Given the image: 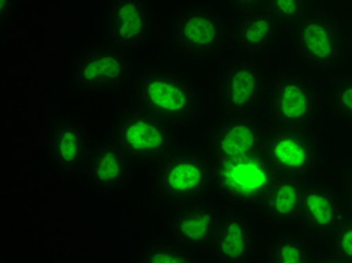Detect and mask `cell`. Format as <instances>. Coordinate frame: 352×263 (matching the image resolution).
<instances>
[{"instance_id":"obj_1","label":"cell","mask_w":352,"mask_h":263,"mask_svg":"<svg viewBox=\"0 0 352 263\" xmlns=\"http://www.w3.org/2000/svg\"><path fill=\"white\" fill-rule=\"evenodd\" d=\"M135 106L162 117L173 128L195 124L202 115L204 98L196 84L172 67H149L133 82Z\"/></svg>"},{"instance_id":"obj_2","label":"cell","mask_w":352,"mask_h":263,"mask_svg":"<svg viewBox=\"0 0 352 263\" xmlns=\"http://www.w3.org/2000/svg\"><path fill=\"white\" fill-rule=\"evenodd\" d=\"M287 34L295 58L314 73L334 76L351 59L346 25L328 5L310 8Z\"/></svg>"},{"instance_id":"obj_3","label":"cell","mask_w":352,"mask_h":263,"mask_svg":"<svg viewBox=\"0 0 352 263\" xmlns=\"http://www.w3.org/2000/svg\"><path fill=\"white\" fill-rule=\"evenodd\" d=\"M154 193L169 206L206 201L214 193V164L204 149L178 146L157 163Z\"/></svg>"},{"instance_id":"obj_4","label":"cell","mask_w":352,"mask_h":263,"mask_svg":"<svg viewBox=\"0 0 352 263\" xmlns=\"http://www.w3.org/2000/svg\"><path fill=\"white\" fill-rule=\"evenodd\" d=\"M107 139L142 164H157L179 146L173 126L139 106L118 111L109 124Z\"/></svg>"},{"instance_id":"obj_5","label":"cell","mask_w":352,"mask_h":263,"mask_svg":"<svg viewBox=\"0 0 352 263\" xmlns=\"http://www.w3.org/2000/svg\"><path fill=\"white\" fill-rule=\"evenodd\" d=\"M267 107L280 125L314 128L325 110V93L304 71L278 69L270 77Z\"/></svg>"},{"instance_id":"obj_6","label":"cell","mask_w":352,"mask_h":263,"mask_svg":"<svg viewBox=\"0 0 352 263\" xmlns=\"http://www.w3.org/2000/svg\"><path fill=\"white\" fill-rule=\"evenodd\" d=\"M212 164L214 193L228 206L244 212H259L263 198L278 176L263 152Z\"/></svg>"},{"instance_id":"obj_7","label":"cell","mask_w":352,"mask_h":263,"mask_svg":"<svg viewBox=\"0 0 352 263\" xmlns=\"http://www.w3.org/2000/svg\"><path fill=\"white\" fill-rule=\"evenodd\" d=\"M169 39L173 50L184 58L210 60L230 44V25L215 8L190 6L170 23Z\"/></svg>"},{"instance_id":"obj_8","label":"cell","mask_w":352,"mask_h":263,"mask_svg":"<svg viewBox=\"0 0 352 263\" xmlns=\"http://www.w3.org/2000/svg\"><path fill=\"white\" fill-rule=\"evenodd\" d=\"M273 119L268 107L252 115H221L206 130L204 150L212 161L261 154L273 130Z\"/></svg>"},{"instance_id":"obj_9","label":"cell","mask_w":352,"mask_h":263,"mask_svg":"<svg viewBox=\"0 0 352 263\" xmlns=\"http://www.w3.org/2000/svg\"><path fill=\"white\" fill-rule=\"evenodd\" d=\"M263 155L278 176L314 181L324 167V149L314 128L280 125L268 134Z\"/></svg>"},{"instance_id":"obj_10","label":"cell","mask_w":352,"mask_h":263,"mask_svg":"<svg viewBox=\"0 0 352 263\" xmlns=\"http://www.w3.org/2000/svg\"><path fill=\"white\" fill-rule=\"evenodd\" d=\"M270 76L258 58H236L220 69L215 104L221 115H252L267 108Z\"/></svg>"},{"instance_id":"obj_11","label":"cell","mask_w":352,"mask_h":263,"mask_svg":"<svg viewBox=\"0 0 352 263\" xmlns=\"http://www.w3.org/2000/svg\"><path fill=\"white\" fill-rule=\"evenodd\" d=\"M131 65L125 50L111 43L95 44L80 53L73 65V83L83 92H113L128 83Z\"/></svg>"},{"instance_id":"obj_12","label":"cell","mask_w":352,"mask_h":263,"mask_svg":"<svg viewBox=\"0 0 352 263\" xmlns=\"http://www.w3.org/2000/svg\"><path fill=\"white\" fill-rule=\"evenodd\" d=\"M346 215L338 187L319 178L304 184L300 225L315 241L330 236Z\"/></svg>"},{"instance_id":"obj_13","label":"cell","mask_w":352,"mask_h":263,"mask_svg":"<svg viewBox=\"0 0 352 263\" xmlns=\"http://www.w3.org/2000/svg\"><path fill=\"white\" fill-rule=\"evenodd\" d=\"M223 209L208 201L175 206L169 220L173 241L190 251L210 249L217 235Z\"/></svg>"},{"instance_id":"obj_14","label":"cell","mask_w":352,"mask_h":263,"mask_svg":"<svg viewBox=\"0 0 352 263\" xmlns=\"http://www.w3.org/2000/svg\"><path fill=\"white\" fill-rule=\"evenodd\" d=\"M212 258L226 263L253 262L258 256L259 235L245 212L226 206L221 221L210 247Z\"/></svg>"},{"instance_id":"obj_15","label":"cell","mask_w":352,"mask_h":263,"mask_svg":"<svg viewBox=\"0 0 352 263\" xmlns=\"http://www.w3.org/2000/svg\"><path fill=\"white\" fill-rule=\"evenodd\" d=\"M106 21L110 43L122 50H134L145 44L155 23L148 0H111Z\"/></svg>"},{"instance_id":"obj_16","label":"cell","mask_w":352,"mask_h":263,"mask_svg":"<svg viewBox=\"0 0 352 263\" xmlns=\"http://www.w3.org/2000/svg\"><path fill=\"white\" fill-rule=\"evenodd\" d=\"M287 27L265 10L236 15L230 26V44L249 58H261L280 44Z\"/></svg>"},{"instance_id":"obj_17","label":"cell","mask_w":352,"mask_h":263,"mask_svg":"<svg viewBox=\"0 0 352 263\" xmlns=\"http://www.w3.org/2000/svg\"><path fill=\"white\" fill-rule=\"evenodd\" d=\"M92 152L85 128L73 117H58L49 135V154L53 164L63 174L86 169Z\"/></svg>"},{"instance_id":"obj_18","label":"cell","mask_w":352,"mask_h":263,"mask_svg":"<svg viewBox=\"0 0 352 263\" xmlns=\"http://www.w3.org/2000/svg\"><path fill=\"white\" fill-rule=\"evenodd\" d=\"M133 159L110 140L92 148L86 165L89 185L98 193L121 191L131 178Z\"/></svg>"},{"instance_id":"obj_19","label":"cell","mask_w":352,"mask_h":263,"mask_svg":"<svg viewBox=\"0 0 352 263\" xmlns=\"http://www.w3.org/2000/svg\"><path fill=\"white\" fill-rule=\"evenodd\" d=\"M304 182L277 176L261 205L259 214L273 226L300 225Z\"/></svg>"},{"instance_id":"obj_20","label":"cell","mask_w":352,"mask_h":263,"mask_svg":"<svg viewBox=\"0 0 352 263\" xmlns=\"http://www.w3.org/2000/svg\"><path fill=\"white\" fill-rule=\"evenodd\" d=\"M315 238L301 225L280 227L263 249V259L270 263H304L318 259Z\"/></svg>"},{"instance_id":"obj_21","label":"cell","mask_w":352,"mask_h":263,"mask_svg":"<svg viewBox=\"0 0 352 263\" xmlns=\"http://www.w3.org/2000/svg\"><path fill=\"white\" fill-rule=\"evenodd\" d=\"M325 108L339 122L352 126V69L334 74L325 89Z\"/></svg>"},{"instance_id":"obj_22","label":"cell","mask_w":352,"mask_h":263,"mask_svg":"<svg viewBox=\"0 0 352 263\" xmlns=\"http://www.w3.org/2000/svg\"><path fill=\"white\" fill-rule=\"evenodd\" d=\"M139 262L160 263V262H196L193 251L187 250L176 241H158L142 250Z\"/></svg>"},{"instance_id":"obj_23","label":"cell","mask_w":352,"mask_h":263,"mask_svg":"<svg viewBox=\"0 0 352 263\" xmlns=\"http://www.w3.org/2000/svg\"><path fill=\"white\" fill-rule=\"evenodd\" d=\"M328 256L331 260L352 262V217L346 215L328 236Z\"/></svg>"},{"instance_id":"obj_24","label":"cell","mask_w":352,"mask_h":263,"mask_svg":"<svg viewBox=\"0 0 352 263\" xmlns=\"http://www.w3.org/2000/svg\"><path fill=\"white\" fill-rule=\"evenodd\" d=\"M267 10L289 30L307 14V0H267Z\"/></svg>"},{"instance_id":"obj_25","label":"cell","mask_w":352,"mask_h":263,"mask_svg":"<svg viewBox=\"0 0 352 263\" xmlns=\"http://www.w3.org/2000/svg\"><path fill=\"white\" fill-rule=\"evenodd\" d=\"M339 191L346 214L352 217V163H348L339 170Z\"/></svg>"},{"instance_id":"obj_26","label":"cell","mask_w":352,"mask_h":263,"mask_svg":"<svg viewBox=\"0 0 352 263\" xmlns=\"http://www.w3.org/2000/svg\"><path fill=\"white\" fill-rule=\"evenodd\" d=\"M229 10L236 14H250L267 8V0H225Z\"/></svg>"},{"instance_id":"obj_27","label":"cell","mask_w":352,"mask_h":263,"mask_svg":"<svg viewBox=\"0 0 352 263\" xmlns=\"http://www.w3.org/2000/svg\"><path fill=\"white\" fill-rule=\"evenodd\" d=\"M15 8V0H0V21H2V29L8 26V23L12 19Z\"/></svg>"},{"instance_id":"obj_28","label":"cell","mask_w":352,"mask_h":263,"mask_svg":"<svg viewBox=\"0 0 352 263\" xmlns=\"http://www.w3.org/2000/svg\"><path fill=\"white\" fill-rule=\"evenodd\" d=\"M346 25V30H348V41H349V54H351V59H352V11L348 17V21L345 23Z\"/></svg>"},{"instance_id":"obj_29","label":"cell","mask_w":352,"mask_h":263,"mask_svg":"<svg viewBox=\"0 0 352 263\" xmlns=\"http://www.w3.org/2000/svg\"><path fill=\"white\" fill-rule=\"evenodd\" d=\"M310 8H315V6H324L327 5V2H330V0H307Z\"/></svg>"}]
</instances>
